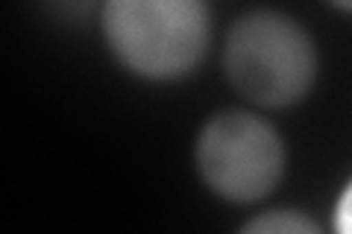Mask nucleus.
<instances>
[{
    "label": "nucleus",
    "mask_w": 352,
    "mask_h": 234,
    "mask_svg": "<svg viewBox=\"0 0 352 234\" xmlns=\"http://www.w3.org/2000/svg\"><path fill=\"white\" fill-rule=\"evenodd\" d=\"M220 71L247 106L285 111L311 97L320 80V47L296 15L252 6L226 27Z\"/></svg>",
    "instance_id": "nucleus-1"
},
{
    "label": "nucleus",
    "mask_w": 352,
    "mask_h": 234,
    "mask_svg": "<svg viewBox=\"0 0 352 234\" xmlns=\"http://www.w3.org/2000/svg\"><path fill=\"white\" fill-rule=\"evenodd\" d=\"M238 229L247 234H317V231H323V226L308 211L294 208V205L261 208L252 217H247Z\"/></svg>",
    "instance_id": "nucleus-4"
},
{
    "label": "nucleus",
    "mask_w": 352,
    "mask_h": 234,
    "mask_svg": "<svg viewBox=\"0 0 352 234\" xmlns=\"http://www.w3.org/2000/svg\"><path fill=\"white\" fill-rule=\"evenodd\" d=\"M326 6H332L335 12H340V15H352V0H323Z\"/></svg>",
    "instance_id": "nucleus-7"
},
{
    "label": "nucleus",
    "mask_w": 352,
    "mask_h": 234,
    "mask_svg": "<svg viewBox=\"0 0 352 234\" xmlns=\"http://www.w3.org/2000/svg\"><path fill=\"white\" fill-rule=\"evenodd\" d=\"M332 229L340 234H352V176L346 185L340 187V194L335 199V211H332Z\"/></svg>",
    "instance_id": "nucleus-6"
},
{
    "label": "nucleus",
    "mask_w": 352,
    "mask_h": 234,
    "mask_svg": "<svg viewBox=\"0 0 352 234\" xmlns=\"http://www.w3.org/2000/svg\"><path fill=\"white\" fill-rule=\"evenodd\" d=\"M97 27L118 68L150 85L194 76L214 41L208 0H103Z\"/></svg>",
    "instance_id": "nucleus-2"
},
{
    "label": "nucleus",
    "mask_w": 352,
    "mask_h": 234,
    "mask_svg": "<svg viewBox=\"0 0 352 234\" xmlns=\"http://www.w3.org/2000/svg\"><path fill=\"white\" fill-rule=\"evenodd\" d=\"M41 3L47 6L50 15H56V18H65V21H85L88 15L97 18L103 0H41Z\"/></svg>",
    "instance_id": "nucleus-5"
},
{
    "label": "nucleus",
    "mask_w": 352,
    "mask_h": 234,
    "mask_svg": "<svg viewBox=\"0 0 352 234\" xmlns=\"http://www.w3.org/2000/svg\"><path fill=\"white\" fill-rule=\"evenodd\" d=\"M191 164L214 199L235 208L261 205L276 194L288 170V141L252 106L212 111L191 143Z\"/></svg>",
    "instance_id": "nucleus-3"
}]
</instances>
